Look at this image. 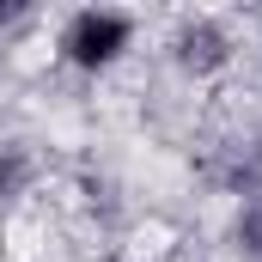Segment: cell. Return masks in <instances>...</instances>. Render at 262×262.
Wrapping results in <instances>:
<instances>
[{
  "instance_id": "obj_1",
  "label": "cell",
  "mask_w": 262,
  "mask_h": 262,
  "mask_svg": "<svg viewBox=\"0 0 262 262\" xmlns=\"http://www.w3.org/2000/svg\"><path fill=\"white\" fill-rule=\"evenodd\" d=\"M134 49V12H116V6H79L67 12L61 37H55V55L79 73H104L116 67Z\"/></svg>"
},
{
  "instance_id": "obj_2",
  "label": "cell",
  "mask_w": 262,
  "mask_h": 262,
  "mask_svg": "<svg viewBox=\"0 0 262 262\" xmlns=\"http://www.w3.org/2000/svg\"><path fill=\"white\" fill-rule=\"evenodd\" d=\"M177 61L195 67V73H213V67L232 61V43H226V31H220V25L195 18V25H183V31H177Z\"/></svg>"
},
{
  "instance_id": "obj_3",
  "label": "cell",
  "mask_w": 262,
  "mask_h": 262,
  "mask_svg": "<svg viewBox=\"0 0 262 262\" xmlns=\"http://www.w3.org/2000/svg\"><path fill=\"white\" fill-rule=\"evenodd\" d=\"M244 250H250V256L262 262V207L250 213V220H244Z\"/></svg>"
}]
</instances>
